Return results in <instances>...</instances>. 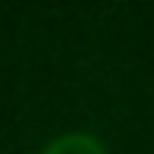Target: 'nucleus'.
<instances>
[{"instance_id": "1", "label": "nucleus", "mask_w": 154, "mask_h": 154, "mask_svg": "<svg viewBox=\"0 0 154 154\" xmlns=\"http://www.w3.org/2000/svg\"><path fill=\"white\" fill-rule=\"evenodd\" d=\"M41 154H107V148L91 132H66V135H57L54 142H47Z\"/></svg>"}]
</instances>
